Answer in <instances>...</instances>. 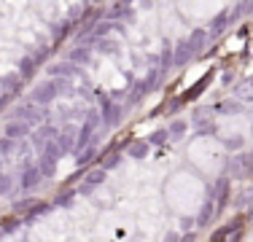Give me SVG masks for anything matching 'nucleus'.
I'll use <instances>...</instances> for the list:
<instances>
[{
    "mask_svg": "<svg viewBox=\"0 0 253 242\" xmlns=\"http://www.w3.org/2000/svg\"><path fill=\"white\" fill-rule=\"evenodd\" d=\"M11 119H19L30 126H41V124H46V119H49V111H46L43 105H35V102H22V105L14 108V113H8V121Z\"/></svg>",
    "mask_w": 253,
    "mask_h": 242,
    "instance_id": "f257e3e1",
    "label": "nucleus"
},
{
    "mask_svg": "<svg viewBox=\"0 0 253 242\" xmlns=\"http://www.w3.org/2000/svg\"><path fill=\"white\" fill-rule=\"evenodd\" d=\"M124 111L126 108L122 102H113L111 94H105V97L100 94V116H102V126H105V129H116L124 119Z\"/></svg>",
    "mask_w": 253,
    "mask_h": 242,
    "instance_id": "f03ea898",
    "label": "nucleus"
},
{
    "mask_svg": "<svg viewBox=\"0 0 253 242\" xmlns=\"http://www.w3.org/2000/svg\"><path fill=\"white\" fill-rule=\"evenodd\" d=\"M210 197L215 199V213H221L229 204V199H232V178H229V175H221L213 183V189H210Z\"/></svg>",
    "mask_w": 253,
    "mask_h": 242,
    "instance_id": "7ed1b4c3",
    "label": "nucleus"
},
{
    "mask_svg": "<svg viewBox=\"0 0 253 242\" xmlns=\"http://www.w3.org/2000/svg\"><path fill=\"white\" fill-rule=\"evenodd\" d=\"M57 135H59V126H54V124L46 121V124H41L38 129L30 135V140H33V145H35V151H38V154H43V148L51 140H57Z\"/></svg>",
    "mask_w": 253,
    "mask_h": 242,
    "instance_id": "20e7f679",
    "label": "nucleus"
},
{
    "mask_svg": "<svg viewBox=\"0 0 253 242\" xmlns=\"http://www.w3.org/2000/svg\"><path fill=\"white\" fill-rule=\"evenodd\" d=\"M59 97L57 92V86H54V81L49 78V81H43V83H38V86L33 89V94H30V102H35V105H49V102H54Z\"/></svg>",
    "mask_w": 253,
    "mask_h": 242,
    "instance_id": "39448f33",
    "label": "nucleus"
},
{
    "mask_svg": "<svg viewBox=\"0 0 253 242\" xmlns=\"http://www.w3.org/2000/svg\"><path fill=\"white\" fill-rule=\"evenodd\" d=\"M105 178H108V169H102V167L89 169L86 178H84V183L78 186V194H81V197H92V191L97 189V186L105 183Z\"/></svg>",
    "mask_w": 253,
    "mask_h": 242,
    "instance_id": "423d86ee",
    "label": "nucleus"
},
{
    "mask_svg": "<svg viewBox=\"0 0 253 242\" xmlns=\"http://www.w3.org/2000/svg\"><path fill=\"white\" fill-rule=\"evenodd\" d=\"M76 137H78V126H76V124H62V129H59L57 140H54V143L59 145V151H62V156L73 154V148H76Z\"/></svg>",
    "mask_w": 253,
    "mask_h": 242,
    "instance_id": "0eeeda50",
    "label": "nucleus"
},
{
    "mask_svg": "<svg viewBox=\"0 0 253 242\" xmlns=\"http://www.w3.org/2000/svg\"><path fill=\"white\" fill-rule=\"evenodd\" d=\"M245 223H248V218H245V215H237L234 221L224 223V226H215L213 234H210V242H226L229 234H234V232H240V229H245Z\"/></svg>",
    "mask_w": 253,
    "mask_h": 242,
    "instance_id": "6e6552de",
    "label": "nucleus"
},
{
    "mask_svg": "<svg viewBox=\"0 0 253 242\" xmlns=\"http://www.w3.org/2000/svg\"><path fill=\"white\" fill-rule=\"evenodd\" d=\"M226 27H229V11H221V14H215L213 22L208 24V43L218 40L221 35L226 33Z\"/></svg>",
    "mask_w": 253,
    "mask_h": 242,
    "instance_id": "1a4fd4ad",
    "label": "nucleus"
},
{
    "mask_svg": "<svg viewBox=\"0 0 253 242\" xmlns=\"http://www.w3.org/2000/svg\"><path fill=\"white\" fill-rule=\"evenodd\" d=\"M43 180V175H41V169L35 167V164H30V167H25L22 169V175H19V189L22 191H33L35 186Z\"/></svg>",
    "mask_w": 253,
    "mask_h": 242,
    "instance_id": "9d476101",
    "label": "nucleus"
},
{
    "mask_svg": "<svg viewBox=\"0 0 253 242\" xmlns=\"http://www.w3.org/2000/svg\"><path fill=\"white\" fill-rule=\"evenodd\" d=\"M46 73H49V78H73V76H78V65L70 62V59H65V62L49 65Z\"/></svg>",
    "mask_w": 253,
    "mask_h": 242,
    "instance_id": "9b49d317",
    "label": "nucleus"
},
{
    "mask_svg": "<svg viewBox=\"0 0 253 242\" xmlns=\"http://www.w3.org/2000/svg\"><path fill=\"white\" fill-rule=\"evenodd\" d=\"M30 129H33V126L25 124V121L11 119L3 129V137H8V140H22V137H30Z\"/></svg>",
    "mask_w": 253,
    "mask_h": 242,
    "instance_id": "f8f14e48",
    "label": "nucleus"
},
{
    "mask_svg": "<svg viewBox=\"0 0 253 242\" xmlns=\"http://www.w3.org/2000/svg\"><path fill=\"white\" fill-rule=\"evenodd\" d=\"M186 43H189L191 48V54H202L205 48H208V30H202V27H197V30H191V35L186 38Z\"/></svg>",
    "mask_w": 253,
    "mask_h": 242,
    "instance_id": "ddd939ff",
    "label": "nucleus"
},
{
    "mask_svg": "<svg viewBox=\"0 0 253 242\" xmlns=\"http://www.w3.org/2000/svg\"><path fill=\"white\" fill-rule=\"evenodd\" d=\"M226 169L234 180H245L248 178V167H245V154H237L226 161Z\"/></svg>",
    "mask_w": 253,
    "mask_h": 242,
    "instance_id": "4468645a",
    "label": "nucleus"
},
{
    "mask_svg": "<svg viewBox=\"0 0 253 242\" xmlns=\"http://www.w3.org/2000/svg\"><path fill=\"white\" fill-rule=\"evenodd\" d=\"M215 215H218V213H215V199L208 194V199L202 202V210H200V215H197L194 221H197V226H210Z\"/></svg>",
    "mask_w": 253,
    "mask_h": 242,
    "instance_id": "2eb2a0df",
    "label": "nucleus"
},
{
    "mask_svg": "<svg viewBox=\"0 0 253 242\" xmlns=\"http://www.w3.org/2000/svg\"><path fill=\"white\" fill-rule=\"evenodd\" d=\"M243 102L240 100H234V97H229V100H221L218 105L213 108L215 113H218V116H240V113H243Z\"/></svg>",
    "mask_w": 253,
    "mask_h": 242,
    "instance_id": "dca6fc26",
    "label": "nucleus"
},
{
    "mask_svg": "<svg viewBox=\"0 0 253 242\" xmlns=\"http://www.w3.org/2000/svg\"><path fill=\"white\" fill-rule=\"evenodd\" d=\"M22 81H25V78H22L19 73H5V76H0V89H3L5 94H14L22 89Z\"/></svg>",
    "mask_w": 253,
    "mask_h": 242,
    "instance_id": "f3484780",
    "label": "nucleus"
},
{
    "mask_svg": "<svg viewBox=\"0 0 253 242\" xmlns=\"http://www.w3.org/2000/svg\"><path fill=\"white\" fill-rule=\"evenodd\" d=\"M146 94H148V86H146V81H135V83H132V89H129V94H126V102H124V108H135V105H137V102H140Z\"/></svg>",
    "mask_w": 253,
    "mask_h": 242,
    "instance_id": "a211bd4d",
    "label": "nucleus"
},
{
    "mask_svg": "<svg viewBox=\"0 0 253 242\" xmlns=\"http://www.w3.org/2000/svg\"><path fill=\"white\" fill-rule=\"evenodd\" d=\"M234 100H240L243 105L253 102V78H245V81H240L234 86Z\"/></svg>",
    "mask_w": 253,
    "mask_h": 242,
    "instance_id": "6ab92c4d",
    "label": "nucleus"
},
{
    "mask_svg": "<svg viewBox=\"0 0 253 242\" xmlns=\"http://www.w3.org/2000/svg\"><path fill=\"white\" fill-rule=\"evenodd\" d=\"M175 65V57H172V43L170 40H165V46H162V54H159V73L162 76H167V70Z\"/></svg>",
    "mask_w": 253,
    "mask_h": 242,
    "instance_id": "aec40b11",
    "label": "nucleus"
},
{
    "mask_svg": "<svg viewBox=\"0 0 253 242\" xmlns=\"http://www.w3.org/2000/svg\"><path fill=\"white\" fill-rule=\"evenodd\" d=\"M172 57H175V65H178V68H180V65H186L189 59H194V54H191V48H189V43H186V38L178 40V43L172 46Z\"/></svg>",
    "mask_w": 253,
    "mask_h": 242,
    "instance_id": "412c9836",
    "label": "nucleus"
},
{
    "mask_svg": "<svg viewBox=\"0 0 253 242\" xmlns=\"http://www.w3.org/2000/svg\"><path fill=\"white\" fill-rule=\"evenodd\" d=\"M148 148H151L148 140H132L129 145H126V156H132V159H146Z\"/></svg>",
    "mask_w": 253,
    "mask_h": 242,
    "instance_id": "4be33fe9",
    "label": "nucleus"
},
{
    "mask_svg": "<svg viewBox=\"0 0 253 242\" xmlns=\"http://www.w3.org/2000/svg\"><path fill=\"white\" fill-rule=\"evenodd\" d=\"M73 33V19H62V22H54L51 24V35H54V40H65L68 35Z\"/></svg>",
    "mask_w": 253,
    "mask_h": 242,
    "instance_id": "5701e85b",
    "label": "nucleus"
},
{
    "mask_svg": "<svg viewBox=\"0 0 253 242\" xmlns=\"http://www.w3.org/2000/svg\"><path fill=\"white\" fill-rule=\"evenodd\" d=\"M167 132H170V140H178V137H183L186 132H189V121L186 119H172L170 124H167Z\"/></svg>",
    "mask_w": 253,
    "mask_h": 242,
    "instance_id": "b1692460",
    "label": "nucleus"
},
{
    "mask_svg": "<svg viewBox=\"0 0 253 242\" xmlns=\"http://www.w3.org/2000/svg\"><path fill=\"white\" fill-rule=\"evenodd\" d=\"M38 202H41L38 197H33V194H27V197H22V199H19V202H14V213H16V215H27L30 210H33L35 204H38Z\"/></svg>",
    "mask_w": 253,
    "mask_h": 242,
    "instance_id": "393cba45",
    "label": "nucleus"
},
{
    "mask_svg": "<svg viewBox=\"0 0 253 242\" xmlns=\"http://www.w3.org/2000/svg\"><path fill=\"white\" fill-rule=\"evenodd\" d=\"M89 57H92V48H89V43H81V46H76L73 51H70V62H76V65H86Z\"/></svg>",
    "mask_w": 253,
    "mask_h": 242,
    "instance_id": "a878e982",
    "label": "nucleus"
},
{
    "mask_svg": "<svg viewBox=\"0 0 253 242\" xmlns=\"http://www.w3.org/2000/svg\"><path fill=\"white\" fill-rule=\"evenodd\" d=\"M210 78H213V73H205V76L200 78V81H197L194 86H191L189 92L183 94V100H186V102H189V100H197V97L202 94V89H205V86H208V83H210Z\"/></svg>",
    "mask_w": 253,
    "mask_h": 242,
    "instance_id": "bb28decb",
    "label": "nucleus"
},
{
    "mask_svg": "<svg viewBox=\"0 0 253 242\" xmlns=\"http://www.w3.org/2000/svg\"><path fill=\"white\" fill-rule=\"evenodd\" d=\"M116 30V22H111V19H100L97 22V27H94V33H92V38L94 40H100V38H108V35Z\"/></svg>",
    "mask_w": 253,
    "mask_h": 242,
    "instance_id": "cd10ccee",
    "label": "nucleus"
},
{
    "mask_svg": "<svg viewBox=\"0 0 253 242\" xmlns=\"http://www.w3.org/2000/svg\"><path fill=\"white\" fill-rule=\"evenodd\" d=\"M94 159H97V145H89V148H84L81 154L76 156V164L78 167H89Z\"/></svg>",
    "mask_w": 253,
    "mask_h": 242,
    "instance_id": "c85d7f7f",
    "label": "nucleus"
},
{
    "mask_svg": "<svg viewBox=\"0 0 253 242\" xmlns=\"http://www.w3.org/2000/svg\"><path fill=\"white\" fill-rule=\"evenodd\" d=\"M119 164H122V151H108V154H102V161H100L102 169H116Z\"/></svg>",
    "mask_w": 253,
    "mask_h": 242,
    "instance_id": "c756f323",
    "label": "nucleus"
},
{
    "mask_svg": "<svg viewBox=\"0 0 253 242\" xmlns=\"http://www.w3.org/2000/svg\"><path fill=\"white\" fill-rule=\"evenodd\" d=\"M35 70H38V65H35L33 57H22V59H19V70H16V73H19L22 78H33Z\"/></svg>",
    "mask_w": 253,
    "mask_h": 242,
    "instance_id": "7c9ffc66",
    "label": "nucleus"
},
{
    "mask_svg": "<svg viewBox=\"0 0 253 242\" xmlns=\"http://www.w3.org/2000/svg\"><path fill=\"white\" fill-rule=\"evenodd\" d=\"M213 105H210V108H197V111L194 113H191V124H194V126H200V124H205V121H213Z\"/></svg>",
    "mask_w": 253,
    "mask_h": 242,
    "instance_id": "2f4dec72",
    "label": "nucleus"
},
{
    "mask_svg": "<svg viewBox=\"0 0 253 242\" xmlns=\"http://www.w3.org/2000/svg\"><path fill=\"white\" fill-rule=\"evenodd\" d=\"M94 43H97V51L108 54V57H113V54L119 51V43H116V40H111V38H100V40H94Z\"/></svg>",
    "mask_w": 253,
    "mask_h": 242,
    "instance_id": "473e14b6",
    "label": "nucleus"
},
{
    "mask_svg": "<svg viewBox=\"0 0 253 242\" xmlns=\"http://www.w3.org/2000/svg\"><path fill=\"white\" fill-rule=\"evenodd\" d=\"M78 191H70V189H65V191H59L57 197H54V204L57 207H70L73 204V197H76Z\"/></svg>",
    "mask_w": 253,
    "mask_h": 242,
    "instance_id": "72a5a7b5",
    "label": "nucleus"
},
{
    "mask_svg": "<svg viewBox=\"0 0 253 242\" xmlns=\"http://www.w3.org/2000/svg\"><path fill=\"white\" fill-rule=\"evenodd\" d=\"M167 140H170V132H167V126H165V129H156V132H151V135H148V143L156 145V148H162Z\"/></svg>",
    "mask_w": 253,
    "mask_h": 242,
    "instance_id": "f704fd0d",
    "label": "nucleus"
},
{
    "mask_svg": "<svg viewBox=\"0 0 253 242\" xmlns=\"http://www.w3.org/2000/svg\"><path fill=\"white\" fill-rule=\"evenodd\" d=\"M162 78H165V76H162V73H159V68L148 70V76L143 78V81H146V86H148V92H154V89L159 86V83H162Z\"/></svg>",
    "mask_w": 253,
    "mask_h": 242,
    "instance_id": "c9c22d12",
    "label": "nucleus"
},
{
    "mask_svg": "<svg viewBox=\"0 0 253 242\" xmlns=\"http://www.w3.org/2000/svg\"><path fill=\"white\" fill-rule=\"evenodd\" d=\"M210 135H218L215 121H205V124H200V126H197V135L194 137H210Z\"/></svg>",
    "mask_w": 253,
    "mask_h": 242,
    "instance_id": "e433bc0d",
    "label": "nucleus"
},
{
    "mask_svg": "<svg viewBox=\"0 0 253 242\" xmlns=\"http://www.w3.org/2000/svg\"><path fill=\"white\" fill-rule=\"evenodd\" d=\"M11 189H14V175L8 172H0V197H5Z\"/></svg>",
    "mask_w": 253,
    "mask_h": 242,
    "instance_id": "4c0bfd02",
    "label": "nucleus"
},
{
    "mask_svg": "<svg viewBox=\"0 0 253 242\" xmlns=\"http://www.w3.org/2000/svg\"><path fill=\"white\" fill-rule=\"evenodd\" d=\"M16 145H19V140H8V137H0V156L5 154H14Z\"/></svg>",
    "mask_w": 253,
    "mask_h": 242,
    "instance_id": "58836bf2",
    "label": "nucleus"
},
{
    "mask_svg": "<svg viewBox=\"0 0 253 242\" xmlns=\"http://www.w3.org/2000/svg\"><path fill=\"white\" fill-rule=\"evenodd\" d=\"M183 105H186L183 94H180V97H172V100L167 102V108H165V111H167V116H170V113H178V111H180V108H183Z\"/></svg>",
    "mask_w": 253,
    "mask_h": 242,
    "instance_id": "ea45409f",
    "label": "nucleus"
},
{
    "mask_svg": "<svg viewBox=\"0 0 253 242\" xmlns=\"http://www.w3.org/2000/svg\"><path fill=\"white\" fill-rule=\"evenodd\" d=\"M46 210H49V204H46V202H38V204H35V207H33V210H30V213L25 215V221H33V218H38V215H43V213H46Z\"/></svg>",
    "mask_w": 253,
    "mask_h": 242,
    "instance_id": "a19ab883",
    "label": "nucleus"
},
{
    "mask_svg": "<svg viewBox=\"0 0 253 242\" xmlns=\"http://www.w3.org/2000/svg\"><path fill=\"white\" fill-rule=\"evenodd\" d=\"M243 16H245V14H243V5L237 3V5H234V8H232V11H229V24L240 22V19H243Z\"/></svg>",
    "mask_w": 253,
    "mask_h": 242,
    "instance_id": "79ce46f5",
    "label": "nucleus"
},
{
    "mask_svg": "<svg viewBox=\"0 0 253 242\" xmlns=\"http://www.w3.org/2000/svg\"><path fill=\"white\" fill-rule=\"evenodd\" d=\"M49 51L51 48H46V46H41L38 51L33 54V59H35V65H41V62H46V57H49Z\"/></svg>",
    "mask_w": 253,
    "mask_h": 242,
    "instance_id": "37998d69",
    "label": "nucleus"
},
{
    "mask_svg": "<svg viewBox=\"0 0 253 242\" xmlns=\"http://www.w3.org/2000/svg\"><path fill=\"white\" fill-rule=\"evenodd\" d=\"M226 148H243V137H221Z\"/></svg>",
    "mask_w": 253,
    "mask_h": 242,
    "instance_id": "c03bdc74",
    "label": "nucleus"
},
{
    "mask_svg": "<svg viewBox=\"0 0 253 242\" xmlns=\"http://www.w3.org/2000/svg\"><path fill=\"white\" fill-rule=\"evenodd\" d=\"M19 223H22L19 218H5V223H3V226H0V229H3L5 234H8V232H14V229L19 226Z\"/></svg>",
    "mask_w": 253,
    "mask_h": 242,
    "instance_id": "a18cd8bd",
    "label": "nucleus"
},
{
    "mask_svg": "<svg viewBox=\"0 0 253 242\" xmlns=\"http://www.w3.org/2000/svg\"><path fill=\"white\" fill-rule=\"evenodd\" d=\"M194 218H189V215H186V218H180V229H183V232H194Z\"/></svg>",
    "mask_w": 253,
    "mask_h": 242,
    "instance_id": "49530a36",
    "label": "nucleus"
},
{
    "mask_svg": "<svg viewBox=\"0 0 253 242\" xmlns=\"http://www.w3.org/2000/svg\"><path fill=\"white\" fill-rule=\"evenodd\" d=\"M245 167H248V178H253V151L245 154Z\"/></svg>",
    "mask_w": 253,
    "mask_h": 242,
    "instance_id": "de8ad7c7",
    "label": "nucleus"
},
{
    "mask_svg": "<svg viewBox=\"0 0 253 242\" xmlns=\"http://www.w3.org/2000/svg\"><path fill=\"white\" fill-rule=\"evenodd\" d=\"M240 5H243V14L245 16L253 14V0H240Z\"/></svg>",
    "mask_w": 253,
    "mask_h": 242,
    "instance_id": "09e8293b",
    "label": "nucleus"
},
{
    "mask_svg": "<svg viewBox=\"0 0 253 242\" xmlns=\"http://www.w3.org/2000/svg\"><path fill=\"white\" fill-rule=\"evenodd\" d=\"M165 242H180V234H178V232H167Z\"/></svg>",
    "mask_w": 253,
    "mask_h": 242,
    "instance_id": "8fccbe9b",
    "label": "nucleus"
},
{
    "mask_svg": "<svg viewBox=\"0 0 253 242\" xmlns=\"http://www.w3.org/2000/svg\"><path fill=\"white\" fill-rule=\"evenodd\" d=\"M243 240V229H240V232H234V234H229L226 237V242H240Z\"/></svg>",
    "mask_w": 253,
    "mask_h": 242,
    "instance_id": "3c124183",
    "label": "nucleus"
},
{
    "mask_svg": "<svg viewBox=\"0 0 253 242\" xmlns=\"http://www.w3.org/2000/svg\"><path fill=\"white\" fill-rule=\"evenodd\" d=\"M124 22H135V11L126 5V11H124Z\"/></svg>",
    "mask_w": 253,
    "mask_h": 242,
    "instance_id": "603ef678",
    "label": "nucleus"
},
{
    "mask_svg": "<svg viewBox=\"0 0 253 242\" xmlns=\"http://www.w3.org/2000/svg\"><path fill=\"white\" fill-rule=\"evenodd\" d=\"M5 102H8V94H5V92H0V111L5 108Z\"/></svg>",
    "mask_w": 253,
    "mask_h": 242,
    "instance_id": "864d4df0",
    "label": "nucleus"
},
{
    "mask_svg": "<svg viewBox=\"0 0 253 242\" xmlns=\"http://www.w3.org/2000/svg\"><path fill=\"white\" fill-rule=\"evenodd\" d=\"M232 78H234V73L226 70V73H224V83H232Z\"/></svg>",
    "mask_w": 253,
    "mask_h": 242,
    "instance_id": "5fc2aeb1",
    "label": "nucleus"
},
{
    "mask_svg": "<svg viewBox=\"0 0 253 242\" xmlns=\"http://www.w3.org/2000/svg\"><path fill=\"white\" fill-rule=\"evenodd\" d=\"M135 0H116V5H132Z\"/></svg>",
    "mask_w": 253,
    "mask_h": 242,
    "instance_id": "6e6d98bb",
    "label": "nucleus"
},
{
    "mask_svg": "<svg viewBox=\"0 0 253 242\" xmlns=\"http://www.w3.org/2000/svg\"><path fill=\"white\" fill-rule=\"evenodd\" d=\"M140 3H143V8H151V5H154V0H140Z\"/></svg>",
    "mask_w": 253,
    "mask_h": 242,
    "instance_id": "4d7b16f0",
    "label": "nucleus"
},
{
    "mask_svg": "<svg viewBox=\"0 0 253 242\" xmlns=\"http://www.w3.org/2000/svg\"><path fill=\"white\" fill-rule=\"evenodd\" d=\"M94 3H102V0H94Z\"/></svg>",
    "mask_w": 253,
    "mask_h": 242,
    "instance_id": "13d9d810",
    "label": "nucleus"
},
{
    "mask_svg": "<svg viewBox=\"0 0 253 242\" xmlns=\"http://www.w3.org/2000/svg\"><path fill=\"white\" fill-rule=\"evenodd\" d=\"M251 135H253V126H251Z\"/></svg>",
    "mask_w": 253,
    "mask_h": 242,
    "instance_id": "bf43d9fd",
    "label": "nucleus"
}]
</instances>
